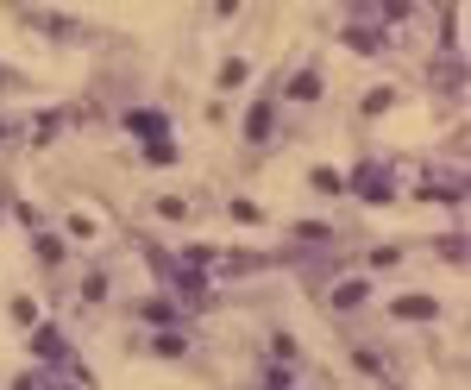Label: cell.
Masks as SVG:
<instances>
[{"instance_id": "cell-1", "label": "cell", "mask_w": 471, "mask_h": 390, "mask_svg": "<svg viewBox=\"0 0 471 390\" xmlns=\"http://www.w3.org/2000/svg\"><path fill=\"white\" fill-rule=\"evenodd\" d=\"M396 164H383V157H371V164H353V176H346V189H353L358 202H371V208H383V202H396Z\"/></svg>"}, {"instance_id": "cell-2", "label": "cell", "mask_w": 471, "mask_h": 390, "mask_svg": "<svg viewBox=\"0 0 471 390\" xmlns=\"http://www.w3.org/2000/svg\"><path fill=\"white\" fill-rule=\"evenodd\" d=\"M25 353H32L38 366H51V372H70V366H76V353H70V340H63L57 321H38V328L25 334Z\"/></svg>"}, {"instance_id": "cell-3", "label": "cell", "mask_w": 471, "mask_h": 390, "mask_svg": "<svg viewBox=\"0 0 471 390\" xmlns=\"http://www.w3.org/2000/svg\"><path fill=\"white\" fill-rule=\"evenodd\" d=\"M390 315H396V321H440V315H447V302H440V296L409 290V296H390Z\"/></svg>"}, {"instance_id": "cell-4", "label": "cell", "mask_w": 471, "mask_h": 390, "mask_svg": "<svg viewBox=\"0 0 471 390\" xmlns=\"http://www.w3.org/2000/svg\"><path fill=\"white\" fill-rule=\"evenodd\" d=\"M119 120H126V132H138L145 145H157V138H170V114H164V108H126Z\"/></svg>"}, {"instance_id": "cell-5", "label": "cell", "mask_w": 471, "mask_h": 390, "mask_svg": "<svg viewBox=\"0 0 471 390\" xmlns=\"http://www.w3.org/2000/svg\"><path fill=\"white\" fill-rule=\"evenodd\" d=\"M383 44H390V38H383V25H377L371 13H364L358 25H346V51H353V57H383Z\"/></svg>"}, {"instance_id": "cell-6", "label": "cell", "mask_w": 471, "mask_h": 390, "mask_svg": "<svg viewBox=\"0 0 471 390\" xmlns=\"http://www.w3.org/2000/svg\"><path fill=\"white\" fill-rule=\"evenodd\" d=\"M170 283H176L183 309H208V302H214V290H208V271H170Z\"/></svg>"}, {"instance_id": "cell-7", "label": "cell", "mask_w": 471, "mask_h": 390, "mask_svg": "<svg viewBox=\"0 0 471 390\" xmlns=\"http://www.w3.org/2000/svg\"><path fill=\"white\" fill-rule=\"evenodd\" d=\"M270 132H277V101H270V95H258V101L245 108V138H251V145H264Z\"/></svg>"}, {"instance_id": "cell-8", "label": "cell", "mask_w": 471, "mask_h": 390, "mask_svg": "<svg viewBox=\"0 0 471 390\" xmlns=\"http://www.w3.org/2000/svg\"><path fill=\"white\" fill-rule=\"evenodd\" d=\"M321 89H327V82H321V70H296V76L283 82V95H289V101H302V108H308V101H321Z\"/></svg>"}, {"instance_id": "cell-9", "label": "cell", "mask_w": 471, "mask_h": 390, "mask_svg": "<svg viewBox=\"0 0 471 390\" xmlns=\"http://www.w3.org/2000/svg\"><path fill=\"white\" fill-rule=\"evenodd\" d=\"M364 296H371V283H364V277H340V283L327 290V302H334V309H364Z\"/></svg>"}, {"instance_id": "cell-10", "label": "cell", "mask_w": 471, "mask_h": 390, "mask_svg": "<svg viewBox=\"0 0 471 390\" xmlns=\"http://www.w3.org/2000/svg\"><path fill=\"white\" fill-rule=\"evenodd\" d=\"M151 353H157V359H189V334H183V328H157V334H151Z\"/></svg>"}, {"instance_id": "cell-11", "label": "cell", "mask_w": 471, "mask_h": 390, "mask_svg": "<svg viewBox=\"0 0 471 390\" xmlns=\"http://www.w3.org/2000/svg\"><path fill=\"white\" fill-rule=\"evenodd\" d=\"M32 259H38V264H51V271H57V264L70 259V246H63V233H38V240H32Z\"/></svg>"}, {"instance_id": "cell-12", "label": "cell", "mask_w": 471, "mask_h": 390, "mask_svg": "<svg viewBox=\"0 0 471 390\" xmlns=\"http://www.w3.org/2000/svg\"><path fill=\"white\" fill-rule=\"evenodd\" d=\"M245 82H251V63H245V57H227V63H221V76H214V89H221V95H233V89H245Z\"/></svg>"}, {"instance_id": "cell-13", "label": "cell", "mask_w": 471, "mask_h": 390, "mask_svg": "<svg viewBox=\"0 0 471 390\" xmlns=\"http://www.w3.org/2000/svg\"><path fill=\"white\" fill-rule=\"evenodd\" d=\"M289 233H296V246H302V240H308V246H327V240H340V233H334V221H296Z\"/></svg>"}, {"instance_id": "cell-14", "label": "cell", "mask_w": 471, "mask_h": 390, "mask_svg": "<svg viewBox=\"0 0 471 390\" xmlns=\"http://www.w3.org/2000/svg\"><path fill=\"white\" fill-rule=\"evenodd\" d=\"M145 321L151 328H176V302L170 296H145Z\"/></svg>"}, {"instance_id": "cell-15", "label": "cell", "mask_w": 471, "mask_h": 390, "mask_svg": "<svg viewBox=\"0 0 471 390\" xmlns=\"http://www.w3.org/2000/svg\"><path fill=\"white\" fill-rule=\"evenodd\" d=\"M108 296H114V277L108 271H89L82 277V302H108Z\"/></svg>"}, {"instance_id": "cell-16", "label": "cell", "mask_w": 471, "mask_h": 390, "mask_svg": "<svg viewBox=\"0 0 471 390\" xmlns=\"http://www.w3.org/2000/svg\"><path fill=\"white\" fill-rule=\"evenodd\" d=\"M270 359H277V366H296V359H302V340H296V334H270Z\"/></svg>"}, {"instance_id": "cell-17", "label": "cell", "mask_w": 471, "mask_h": 390, "mask_svg": "<svg viewBox=\"0 0 471 390\" xmlns=\"http://www.w3.org/2000/svg\"><path fill=\"white\" fill-rule=\"evenodd\" d=\"M208 264H221V252H214V246H183L176 271H208Z\"/></svg>"}, {"instance_id": "cell-18", "label": "cell", "mask_w": 471, "mask_h": 390, "mask_svg": "<svg viewBox=\"0 0 471 390\" xmlns=\"http://www.w3.org/2000/svg\"><path fill=\"white\" fill-rule=\"evenodd\" d=\"M390 108H396V89H371V95L358 101V114H371V120H377V114H390Z\"/></svg>"}, {"instance_id": "cell-19", "label": "cell", "mask_w": 471, "mask_h": 390, "mask_svg": "<svg viewBox=\"0 0 471 390\" xmlns=\"http://www.w3.org/2000/svg\"><path fill=\"white\" fill-rule=\"evenodd\" d=\"M6 315H13V321H19L25 334L38 328V302H32V296H13V302H6Z\"/></svg>"}, {"instance_id": "cell-20", "label": "cell", "mask_w": 471, "mask_h": 390, "mask_svg": "<svg viewBox=\"0 0 471 390\" xmlns=\"http://www.w3.org/2000/svg\"><path fill=\"white\" fill-rule=\"evenodd\" d=\"M227 214H233L239 227H264V208H258V202H245V195H239V202H227Z\"/></svg>"}, {"instance_id": "cell-21", "label": "cell", "mask_w": 471, "mask_h": 390, "mask_svg": "<svg viewBox=\"0 0 471 390\" xmlns=\"http://www.w3.org/2000/svg\"><path fill=\"white\" fill-rule=\"evenodd\" d=\"M434 252H440V264H466V233H447V240H434Z\"/></svg>"}, {"instance_id": "cell-22", "label": "cell", "mask_w": 471, "mask_h": 390, "mask_svg": "<svg viewBox=\"0 0 471 390\" xmlns=\"http://www.w3.org/2000/svg\"><path fill=\"white\" fill-rule=\"evenodd\" d=\"M57 132H63V114H38V120H32V145H51Z\"/></svg>"}, {"instance_id": "cell-23", "label": "cell", "mask_w": 471, "mask_h": 390, "mask_svg": "<svg viewBox=\"0 0 471 390\" xmlns=\"http://www.w3.org/2000/svg\"><path fill=\"white\" fill-rule=\"evenodd\" d=\"M63 233H70V240H95V233H101V221H95V214H70V221H63Z\"/></svg>"}, {"instance_id": "cell-24", "label": "cell", "mask_w": 471, "mask_h": 390, "mask_svg": "<svg viewBox=\"0 0 471 390\" xmlns=\"http://www.w3.org/2000/svg\"><path fill=\"white\" fill-rule=\"evenodd\" d=\"M371 271H396V264H402V246H371Z\"/></svg>"}, {"instance_id": "cell-25", "label": "cell", "mask_w": 471, "mask_h": 390, "mask_svg": "<svg viewBox=\"0 0 471 390\" xmlns=\"http://www.w3.org/2000/svg\"><path fill=\"white\" fill-rule=\"evenodd\" d=\"M183 151H176V138H157V145H145V164H176Z\"/></svg>"}, {"instance_id": "cell-26", "label": "cell", "mask_w": 471, "mask_h": 390, "mask_svg": "<svg viewBox=\"0 0 471 390\" xmlns=\"http://www.w3.org/2000/svg\"><path fill=\"white\" fill-rule=\"evenodd\" d=\"M353 372H364V378H383V359H377L371 347H358V353H353Z\"/></svg>"}, {"instance_id": "cell-27", "label": "cell", "mask_w": 471, "mask_h": 390, "mask_svg": "<svg viewBox=\"0 0 471 390\" xmlns=\"http://www.w3.org/2000/svg\"><path fill=\"white\" fill-rule=\"evenodd\" d=\"M308 183H315V189H321V195H340V189H346V176H340V170H315V176H308Z\"/></svg>"}, {"instance_id": "cell-28", "label": "cell", "mask_w": 471, "mask_h": 390, "mask_svg": "<svg viewBox=\"0 0 471 390\" xmlns=\"http://www.w3.org/2000/svg\"><path fill=\"white\" fill-rule=\"evenodd\" d=\"M157 214H164V221H189V202H183V195H157Z\"/></svg>"}, {"instance_id": "cell-29", "label": "cell", "mask_w": 471, "mask_h": 390, "mask_svg": "<svg viewBox=\"0 0 471 390\" xmlns=\"http://www.w3.org/2000/svg\"><path fill=\"white\" fill-rule=\"evenodd\" d=\"M44 385H51L44 372H25V378H13V390H44Z\"/></svg>"}, {"instance_id": "cell-30", "label": "cell", "mask_w": 471, "mask_h": 390, "mask_svg": "<svg viewBox=\"0 0 471 390\" xmlns=\"http://www.w3.org/2000/svg\"><path fill=\"white\" fill-rule=\"evenodd\" d=\"M0 138H6V120H0Z\"/></svg>"}, {"instance_id": "cell-31", "label": "cell", "mask_w": 471, "mask_h": 390, "mask_svg": "<svg viewBox=\"0 0 471 390\" xmlns=\"http://www.w3.org/2000/svg\"><path fill=\"white\" fill-rule=\"evenodd\" d=\"M390 390H396V385H390Z\"/></svg>"}]
</instances>
